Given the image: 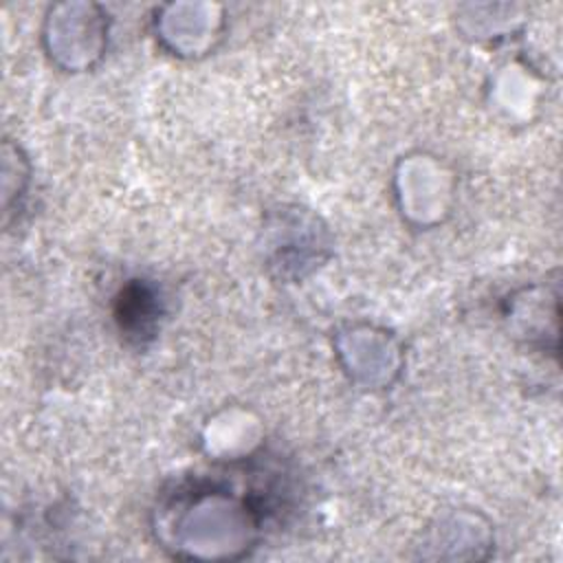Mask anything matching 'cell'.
<instances>
[{
    "label": "cell",
    "mask_w": 563,
    "mask_h": 563,
    "mask_svg": "<svg viewBox=\"0 0 563 563\" xmlns=\"http://www.w3.org/2000/svg\"><path fill=\"white\" fill-rule=\"evenodd\" d=\"M161 312L163 308L156 288L143 279L125 284L114 306V319L121 334L134 343H145L156 334Z\"/></svg>",
    "instance_id": "obj_1"
}]
</instances>
